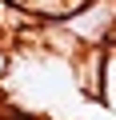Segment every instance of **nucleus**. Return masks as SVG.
<instances>
[{"label":"nucleus","instance_id":"obj_2","mask_svg":"<svg viewBox=\"0 0 116 120\" xmlns=\"http://www.w3.org/2000/svg\"><path fill=\"white\" fill-rule=\"evenodd\" d=\"M0 120H4V112H0Z\"/></svg>","mask_w":116,"mask_h":120},{"label":"nucleus","instance_id":"obj_1","mask_svg":"<svg viewBox=\"0 0 116 120\" xmlns=\"http://www.w3.org/2000/svg\"><path fill=\"white\" fill-rule=\"evenodd\" d=\"M60 28L80 48H100L116 36V0H84L76 12L60 20Z\"/></svg>","mask_w":116,"mask_h":120}]
</instances>
